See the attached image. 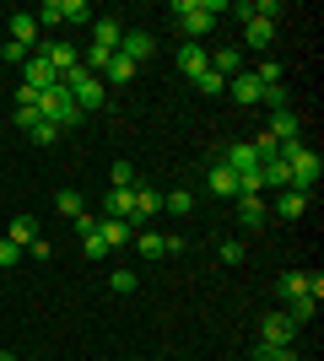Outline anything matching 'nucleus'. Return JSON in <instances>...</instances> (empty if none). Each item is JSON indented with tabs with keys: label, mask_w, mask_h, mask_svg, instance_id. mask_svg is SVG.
Returning <instances> with one entry per match:
<instances>
[{
	"label": "nucleus",
	"mask_w": 324,
	"mask_h": 361,
	"mask_svg": "<svg viewBox=\"0 0 324 361\" xmlns=\"http://www.w3.org/2000/svg\"><path fill=\"white\" fill-rule=\"evenodd\" d=\"M265 221H270V205H265V195H244V200H238V226H244V232H260Z\"/></svg>",
	"instance_id": "1a4fd4ad"
},
{
	"label": "nucleus",
	"mask_w": 324,
	"mask_h": 361,
	"mask_svg": "<svg viewBox=\"0 0 324 361\" xmlns=\"http://www.w3.org/2000/svg\"><path fill=\"white\" fill-rule=\"evenodd\" d=\"M189 243H184V232H173V238H162V254H184Z\"/></svg>",
	"instance_id": "79ce46f5"
},
{
	"label": "nucleus",
	"mask_w": 324,
	"mask_h": 361,
	"mask_svg": "<svg viewBox=\"0 0 324 361\" xmlns=\"http://www.w3.org/2000/svg\"><path fill=\"white\" fill-rule=\"evenodd\" d=\"M260 361H297V345H260Z\"/></svg>",
	"instance_id": "f704fd0d"
},
{
	"label": "nucleus",
	"mask_w": 324,
	"mask_h": 361,
	"mask_svg": "<svg viewBox=\"0 0 324 361\" xmlns=\"http://www.w3.org/2000/svg\"><path fill=\"white\" fill-rule=\"evenodd\" d=\"M205 189H211L216 200H238V173H232V167L216 157V162L205 167Z\"/></svg>",
	"instance_id": "0eeeda50"
},
{
	"label": "nucleus",
	"mask_w": 324,
	"mask_h": 361,
	"mask_svg": "<svg viewBox=\"0 0 324 361\" xmlns=\"http://www.w3.org/2000/svg\"><path fill=\"white\" fill-rule=\"evenodd\" d=\"M54 11H60V22H92V6H87V0H54Z\"/></svg>",
	"instance_id": "393cba45"
},
{
	"label": "nucleus",
	"mask_w": 324,
	"mask_h": 361,
	"mask_svg": "<svg viewBox=\"0 0 324 361\" xmlns=\"http://www.w3.org/2000/svg\"><path fill=\"white\" fill-rule=\"evenodd\" d=\"M136 281H140V275L130 270V264H119V270H108V286L119 291V297H130V291H136Z\"/></svg>",
	"instance_id": "c756f323"
},
{
	"label": "nucleus",
	"mask_w": 324,
	"mask_h": 361,
	"mask_svg": "<svg viewBox=\"0 0 324 361\" xmlns=\"http://www.w3.org/2000/svg\"><path fill=\"white\" fill-rule=\"evenodd\" d=\"M44 119V114H38V108H16V124H22V130H32V124Z\"/></svg>",
	"instance_id": "a19ab883"
},
{
	"label": "nucleus",
	"mask_w": 324,
	"mask_h": 361,
	"mask_svg": "<svg viewBox=\"0 0 324 361\" xmlns=\"http://www.w3.org/2000/svg\"><path fill=\"white\" fill-rule=\"evenodd\" d=\"M162 211L189 216V211H195V195H189V189H173V195H162Z\"/></svg>",
	"instance_id": "7c9ffc66"
},
{
	"label": "nucleus",
	"mask_w": 324,
	"mask_h": 361,
	"mask_svg": "<svg viewBox=\"0 0 324 361\" xmlns=\"http://www.w3.org/2000/svg\"><path fill=\"white\" fill-rule=\"evenodd\" d=\"M244 259H248V248H244L238 238H232V243H222V264H244Z\"/></svg>",
	"instance_id": "e433bc0d"
},
{
	"label": "nucleus",
	"mask_w": 324,
	"mask_h": 361,
	"mask_svg": "<svg viewBox=\"0 0 324 361\" xmlns=\"http://www.w3.org/2000/svg\"><path fill=\"white\" fill-rule=\"evenodd\" d=\"M16 259H22V248H16V243H11V238H0V270H11Z\"/></svg>",
	"instance_id": "4c0bfd02"
},
{
	"label": "nucleus",
	"mask_w": 324,
	"mask_h": 361,
	"mask_svg": "<svg viewBox=\"0 0 324 361\" xmlns=\"http://www.w3.org/2000/svg\"><path fill=\"white\" fill-rule=\"evenodd\" d=\"M227 92H232V103H260V97H265V87H260V81H254L248 71H238V75H232V81H227Z\"/></svg>",
	"instance_id": "a211bd4d"
},
{
	"label": "nucleus",
	"mask_w": 324,
	"mask_h": 361,
	"mask_svg": "<svg viewBox=\"0 0 324 361\" xmlns=\"http://www.w3.org/2000/svg\"><path fill=\"white\" fill-rule=\"evenodd\" d=\"M211 71L216 75H222V81H232V75H238V71H244V49H216V54H211Z\"/></svg>",
	"instance_id": "aec40b11"
},
{
	"label": "nucleus",
	"mask_w": 324,
	"mask_h": 361,
	"mask_svg": "<svg viewBox=\"0 0 324 361\" xmlns=\"http://www.w3.org/2000/svg\"><path fill=\"white\" fill-rule=\"evenodd\" d=\"M28 135L38 140V146H54V135H60V130H54V124H49V119H38V124H32V130H28Z\"/></svg>",
	"instance_id": "c9c22d12"
},
{
	"label": "nucleus",
	"mask_w": 324,
	"mask_h": 361,
	"mask_svg": "<svg viewBox=\"0 0 324 361\" xmlns=\"http://www.w3.org/2000/svg\"><path fill=\"white\" fill-rule=\"evenodd\" d=\"M248 75H254L260 87H281V60H260V65H254Z\"/></svg>",
	"instance_id": "473e14b6"
},
{
	"label": "nucleus",
	"mask_w": 324,
	"mask_h": 361,
	"mask_svg": "<svg viewBox=\"0 0 324 361\" xmlns=\"http://www.w3.org/2000/svg\"><path fill=\"white\" fill-rule=\"evenodd\" d=\"M265 135L276 140V151H281V146H292V140H303V119H297L292 108H276L270 124H265Z\"/></svg>",
	"instance_id": "39448f33"
},
{
	"label": "nucleus",
	"mask_w": 324,
	"mask_h": 361,
	"mask_svg": "<svg viewBox=\"0 0 324 361\" xmlns=\"http://www.w3.org/2000/svg\"><path fill=\"white\" fill-rule=\"evenodd\" d=\"M260 345H297V324L287 313H270L260 329Z\"/></svg>",
	"instance_id": "6e6552de"
},
{
	"label": "nucleus",
	"mask_w": 324,
	"mask_h": 361,
	"mask_svg": "<svg viewBox=\"0 0 324 361\" xmlns=\"http://www.w3.org/2000/svg\"><path fill=\"white\" fill-rule=\"evenodd\" d=\"M119 38H124L119 22H114V16H97V27H92V49H108V54H119Z\"/></svg>",
	"instance_id": "2eb2a0df"
},
{
	"label": "nucleus",
	"mask_w": 324,
	"mask_h": 361,
	"mask_svg": "<svg viewBox=\"0 0 324 361\" xmlns=\"http://www.w3.org/2000/svg\"><path fill=\"white\" fill-rule=\"evenodd\" d=\"M11 243L16 248H32V243H38V221H32V216H16L11 221Z\"/></svg>",
	"instance_id": "b1692460"
},
{
	"label": "nucleus",
	"mask_w": 324,
	"mask_h": 361,
	"mask_svg": "<svg viewBox=\"0 0 324 361\" xmlns=\"http://www.w3.org/2000/svg\"><path fill=\"white\" fill-rule=\"evenodd\" d=\"M38 54H44V60L49 65H54V71H76V65H81V54H76V49H71V44H38Z\"/></svg>",
	"instance_id": "f3484780"
},
{
	"label": "nucleus",
	"mask_w": 324,
	"mask_h": 361,
	"mask_svg": "<svg viewBox=\"0 0 324 361\" xmlns=\"http://www.w3.org/2000/svg\"><path fill=\"white\" fill-rule=\"evenodd\" d=\"M97 238H103L108 248H119V243H130V238H136V226H130V221H119V216H103V221H97Z\"/></svg>",
	"instance_id": "6ab92c4d"
},
{
	"label": "nucleus",
	"mask_w": 324,
	"mask_h": 361,
	"mask_svg": "<svg viewBox=\"0 0 324 361\" xmlns=\"http://www.w3.org/2000/svg\"><path fill=\"white\" fill-rule=\"evenodd\" d=\"M276 157H281L287 167H292V189H297V195H308V200H313V183H319V173H324L319 151H313V146H303V140H292V146H281Z\"/></svg>",
	"instance_id": "f257e3e1"
},
{
	"label": "nucleus",
	"mask_w": 324,
	"mask_h": 361,
	"mask_svg": "<svg viewBox=\"0 0 324 361\" xmlns=\"http://www.w3.org/2000/svg\"><path fill=\"white\" fill-rule=\"evenodd\" d=\"M130 243H140V259H162V232H152V226H140Z\"/></svg>",
	"instance_id": "a878e982"
},
{
	"label": "nucleus",
	"mask_w": 324,
	"mask_h": 361,
	"mask_svg": "<svg viewBox=\"0 0 324 361\" xmlns=\"http://www.w3.org/2000/svg\"><path fill=\"white\" fill-rule=\"evenodd\" d=\"M103 216H119V221L136 226V189H114V195L103 200Z\"/></svg>",
	"instance_id": "4468645a"
},
{
	"label": "nucleus",
	"mask_w": 324,
	"mask_h": 361,
	"mask_svg": "<svg viewBox=\"0 0 324 361\" xmlns=\"http://www.w3.org/2000/svg\"><path fill=\"white\" fill-rule=\"evenodd\" d=\"M179 71H184L189 81H195L200 71H211V54H205L200 44H189V38H184V44H179Z\"/></svg>",
	"instance_id": "9b49d317"
},
{
	"label": "nucleus",
	"mask_w": 324,
	"mask_h": 361,
	"mask_svg": "<svg viewBox=\"0 0 324 361\" xmlns=\"http://www.w3.org/2000/svg\"><path fill=\"white\" fill-rule=\"evenodd\" d=\"M81 248H87V259H108V243L97 238V232H92V238H81Z\"/></svg>",
	"instance_id": "58836bf2"
},
{
	"label": "nucleus",
	"mask_w": 324,
	"mask_h": 361,
	"mask_svg": "<svg viewBox=\"0 0 324 361\" xmlns=\"http://www.w3.org/2000/svg\"><path fill=\"white\" fill-rule=\"evenodd\" d=\"M152 49H157V38H152V32H124V38H119V54H124V60H130V65H136V60H146V54H152Z\"/></svg>",
	"instance_id": "f8f14e48"
},
{
	"label": "nucleus",
	"mask_w": 324,
	"mask_h": 361,
	"mask_svg": "<svg viewBox=\"0 0 324 361\" xmlns=\"http://www.w3.org/2000/svg\"><path fill=\"white\" fill-rule=\"evenodd\" d=\"M303 211H308V195H297V189H281L276 195V216L281 221H297Z\"/></svg>",
	"instance_id": "4be33fe9"
},
{
	"label": "nucleus",
	"mask_w": 324,
	"mask_h": 361,
	"mask_svg": "<svg viewBox=\"0 0 324 361\" xmlns=\"http://www.w3.org/2000/svg\"><path fill=\"white\" fill-rule=\"evenodd\" d=\"M108 178H114V189H136V167H130V162H114V167H108Z\"/></svg>",
	"instance_id": "72a5a7b5"
},
{
	"label": "nucleus",
	"mask_w": 324,
	"mask_h": 361,
	"mask_svg": "<svg viewBox=\"0 0 324 361\" xmlns=\"http://www.w3.org/2000/svg\"><path fill=\"white\" fill-rule=\"evenodd\" d=\"M276 297H281V302H292V297H308V275H303V270H287V275L276 281Z\"/></svg>",
	"instance_id": "5701e85b"
},
{
	"label": "nucleus",
	"mask_w": 324,
	"mask_h": 361,
	"mask_svg": "<svg viewBox=\"0 0 324 361\" xmlns=\"http://www.w3.org/2000/svg\"><path fill=\"white\" fill-rule=\"evenodd\" d=\"M270 38H276V22H244V49H254V54H265L270 49Z\"/></svg>",
	"instance_id": "dca6fc26"
},
{
	"label": "nucleus",
	"mask_w": 324,
	"mask_h": 361,
	"mask_svg": "<svg viewBox=\"0 0 324 361\" xmlns=\"http://www.w3.org/2000/svg\"><path fill=\"white\" fill-rule=\"evenodd\" d=\"M195 92H200V97H222V92H227V81H222L216 71H200V75H195Z\"/></svg>",
	"instance_id": "2f4dec72"
},
{
	"label": "nucleus",
	"mask_w": 324,
	"mask_h": 361,
	"mask_svg": "<svg viewBox=\"0 0 324 361\" xmlns=\"http://www.w3.org/2000/svg\"><path fill=\"white\" fill-rule=\"evenodd\" d=\"M130 75H136V65L124 60V54H114V60L103 65V81H114V87H124V81H130Z\"/></svg>",
	"instance_id": "c85d7f7f"
},
{
	"label": "nucleus",
	"mask_w": 324,
	"mask_h": 361,
	"mask_svg": "<svg viewBox=\"0 0 324 361\" xmlns=\"http://www.w3.org/2000/svg\"><path fill=\"white\" fill-rule=\"evenodd\" d=\"M11 44H22V49L38 54V16H32V11H16L11 16Z\"/></svg>",
	"instance_id": "9d476101"
},
{
	"label": "nucleus",
	"mask_w": 324,
	"mask_h": 361,
	"mask_svg": "<svg viewBox=\"0 0 324 361\" xmlns=\"http://www.w3.org/2000/svg\"><path fill=\"white\" fill-rule=\"evenodd\" d=\"M60 87L71 92V103H76L81 114H92V108H103V103H108V92H103V75H92L87 65L65 71V75H60Z\"/></svg>",
	"instance_id": "7ed1b4c3"
},
{
	"label": "nucleus",
	"mask_w": 324,
	"mask_h": 361,
	"mask_svg": "<svg viewBox=\"0 0 324 361\" xmlns=\"http://www.w3.org/2000/svg\"><path fill=\"white\" fill-rule=\"evenodd\" d=\"M54 205H60V216H65V221H76V216H87V200H81L76 189H60V200H54Z\"/></svg>",
	"instance_id": "bb28decb"
},
{
	"label": "nucleus",
	"mask_w": 324,
	"mask_h": 361,
	"mask_svg": "<svg viewBox=\"0 0 324 361\" xmlns=\"http://www.w3.org/2000/svg\"><path fill=\"white\" fill-rule=\"evenodd\" d=\"M0 361H16V356H11V350H0Z\"/></svg>",
	"instance_id": "37998d69"
},
{
	"label": "nucleus",
	"mask_w": 324,
	"mask_h": 361,
	"mask_svg": "<svg viewBox=\"0 0 324 361\" xmlns=\"http://www.w3.org/2000/svg\"><path fill=\"white\" fill-rule=\"evenodd\" d=\"M22 87H32V92H49V87H60V71L44 60V54H32L28 65H22Z\"/></svg>",
	"instance_id": "423d86ee"
},
{
	"label": "nucleus",
	"mask_w": 324,
	"mask_h": 361,
	"mask_svg": "<svg viewBox=\"0 0 324 361\" xmlns=\"http://www.w3.org/2000/svg\"><path fill=\"white\" fill-rule=\"evenodd\" d=\"M152 216H162V195H157V189H136V232L152 221Z\"/></svg>",
	"instance_id": "412c9836"
},
{
	"label": "nucleus",
	"mask_w": 324,
	"mask_h": 361,
	"mask_svg": "<svg viewBox=\"0 0 324 361\" xmlns=\"http://www.w3.org/2000/svg\"><path fill=\"white\" fill-rule=\"evenodd\" d=\"M222 162L244 178V173H260V151H254V140H248V146H227V157H222Z\"/></svg>",
	"instance_id": "ddd939ff"
},
{
	"label": "nucleus",
	"mask_w": 324,
	"mask_h": 361,
	"mask_svg": "<svg viewBox=\"0 0 324 361\" xmlns=\"http://www.w3.org/2000/svg\"><path fill=\"white\" fill-rule=\"evenodd\" d=\"M6 60H11V65H28L32 49H22V44H11V38H6Z\"/></svg>",
	"instance_id": "ea45409f"
},
{
	"label": "nucleus",
	"mask_w": 324,
	"mask_h": 361,
	"mask_svg": "<svg viewBox=\"0 0 324 361\" xmlns=\"http://www.w3.org/2000/svg\"><path fill=\"white\" fill-rule=\"evenodd\" d=\"M38 114H44L54 130H71V124H81V108L71 103V92L65 87H49V92H38Z\"/></svg>",
	"instance_id": "20e7f679"
},
{
	"label": "nucleus",
	"mask_w": 324,
	"mask_h": 361,
	"mask_svg": "<svg viewBox=\"0 0 324 361\" xmlns=\"http://www.w3.org/2000/svg\"><path fill=\"white\" fill-rule=\"evenodd\" d=\"M222 11H227L222 0H173V22L184 27V38H189V44H195L200 32H211Z\"/></svg>",
	"instance_id": "f03ea898"
},
{
	"label": "nucleus",
	"mask_w": 324,
	"mask_h": 361,
	"mask_svg": "<svg viewBox=\"0 0 324 361\" xmlns=\"http://www.w3.org/2000/svg\"><path fill=\"white\" fill-rule=\"evenodd\" d=\"M313 313H319V302H313V297H292V302H287V318H292L297 329H303V324H308Z\"/></svg>",
	"instance_id": "cd10ccee"
}]
</instances>
